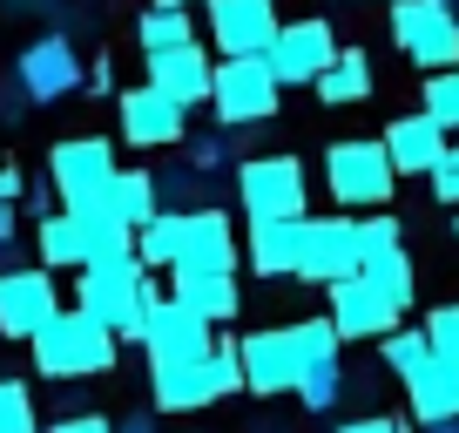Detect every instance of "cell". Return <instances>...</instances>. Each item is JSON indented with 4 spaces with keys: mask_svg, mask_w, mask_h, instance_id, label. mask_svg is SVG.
Masks as SVG:
<instances>
[{
    "mask_svg": "<svg viewBox=\"0 0 459 433\" xmlns=\"http://www.w3.org/2000/svg\"><path fill=\"white\" fill-rule=\"evenodd\" d=\"M426 183H432V197H439V203H459V143H446V156L426 170Z\"/></svg>",
    "mask_w": 459,
    "mask_h": 433,
    "instance_id": "cell-37",
    "label": "cell"
},
{
    "mask_svg": "<svg viewBox=\"0 0 459 433\" xmlns=\"http://www.w3.org/2000/svg\"><path fill=\"white\" fill-rule=\"evenodd\" d=\"M176 7H196V0H176Z\"/></svg>",
    "mask_w": 459,
    "mask_h": 433,
    "instance_id": "cell-44",
    "label": "cell"
},
{
    "mask_svg": "<svg viewBox=\"0 0 459 433\" xmlns=\"http://www.w3.org/2000/svg\"><path fill=\"white\" fill-rule=\"evenodd\" d=\"M14 82H21V95H28V102H61V95H74V88L88 82L82 48H74L68 34H41V41H28V48L14 55Z\"/></svg>",
    "mask_w": 459,
    "mask_h": 433,
    "instance_id": "cell-10",
    "label": "cell"
},
{
    "mask_svg": "<svg viewBox=\"0 0 459 433\" xmlns=\"http://www.w3.org/2000/svg\"><path fill=\"white\" fill-rule=\"evenodd\" d=\"M359 278L378 291V298L392 305V312H412V298H419V271H412V258H405V244H392V251H372V258L359 264Z\"/></svg>",
    "mask_w": 459,
    "mask_h": 433,
    "instance_id": "cell-26",
    "label": "cell"
},
{
    "mask_svg": "<svg viewBox=\"0 0 459 433\" xmlns=\"http://www.w3.org/2000/svg\"><path fill=\"white\" fill-rule=\"evenodd\" d=\"M439 129H459V61L453 68H426V102H419Z\"/></svg>",
    "mask_w": 459,
    "mask_h": 433,
    "instance_id": "cell-32",
    "label": "cell"
},
{
    "mask_svg": "<svg viewBox=\"0 0 459 433\" xmlns=\"http://www.w3.org/2000/svg\"><path fill=\"white\" fill-rule=\"evenodd\" d=\"M203 7L216 55H264V41L277 34V0H203Z\"/></svg>",
    "mask_w": 459,
    "mask_h": 433,
    "instance_id": "cell-16",
    "label": "cell"
},
{
    "mask_svg": "<svg viewBox=\"0 0 459 433\" xmlns=\"http://www.w3.org/2000/svg\"><path fill=\"white\" fill-rule=\"evenodd\" d=\"M426 346L439 352V359H459V305H439V312L426 318Z\"/></svg>",
    "mask_w": 459,
    "mask_h": 433,
    "instance_id": "cell-36",
    "label": "cell"
},
{
    "mask_svg": "<svg viewBox=\"0 0 459 433\" xmlns=\"http://www.w3.org/2000/svg\"><path fill=\"white\" fill-rule=\"evenodd\" d=\"M378 143H385V156H392V170H399V176H426L432 163L446 156L453 129H439V122H432L426 109H419V116H399L385 136H378Z\"/></svg>",
    "mask_w": 459,
    "mask_h": 433,
    "instance_id": "cell-19",
    "label": "cell"
},
{
    "mask_svg": "<svg viewBox=\"0 0 459 433\" xmlns=\"http://www.w3.org/2000/svg\"><path fill=\"white\" fill-rule=\"evenodd\" d=\"M453 14H459V0H453Z\"/></svg>",
    "mask_w": 459,
    "mask_h": 433,
    "instance_id": "cell-45",
    "label": "cell"
},
{
    "mask_svg": "<svg viewBox=\"0 0 459 433\" xmlns=\"http://www.w3.org/2000/svg\"><path fill=\"white\" fill-rule=\"evenodd\" d=\"M101 203H108V210L122 216L129 231H143L149 216L162 210V197H156V176H149V170H115V183H108V197H101Z\"/></svg>",
    "mask_w": 459,
    "mask_h": 433,
    "instance_id": "cell-27",
    "label": "cell"
},
{
    "mask_svg": "<svg viewBox=\"0 0 459 433\" xmlns=\"http://www.w3.org/2000/svg\"><path fill=\"white\" fill-rule=\"evenodd\" d=\"M210 373H216V393H223V400H230V393H244V366H237V346H230V339L210 346Z\"/></svg>",
    "mask_w": 459,
    "mask_h": 433,
    "instance_id": "cell-38",
    "label": "cell"
},
{
    "mask_svg": "<svg viewBox=\"0 0 459 433\" xmlns=\"http://www.w3.org/2000/svg\"><path fill=\"white\" fill-rule=\"evenodd\" d=\"M365 264L359 244V216H304V244H298V271L304 285H331V278H351Z\"/></svg>",
    "mask_w": 459,
    "mask_h": 433,
    "instance_id": "cell-9",
    "label": "cell"
},
{
    "mask_svg": "<svg viewBox=\"0 0 459 433\" xmlns=\"http://www.w3.org/2000/svg\"><path fill=\"white\" fill-rule=\"evenodd\" d=\"M210 122L216 129H264L284 109V82L271 75L264 55H223L210 68Z\"/></svg>",
    "mask_w": 459,
    "mask_h": 433,
    "instance_id": "cell-3",
    "label": "cell"
},
{
    "mask_svg": "<svg viewBox=\"0 0 459 433\" xmlns=\"http://www.w3.org/2000/svg\"><path fill=\"white\" fill-rule=\"evenodd\" d=\"M156 278L143 271L135 251H115V258H88L74 271V305L88 318H101L115 339H143V318L156 312Z\"/></svg>",
    "mask_w": 459,
    "mask_h": 433,
    "instance_id": "cell-1",
    "label": "cell"
},
{
    "mask_svg": "<svg viewBox=\"0 0 459 433\" xmlns=\"http://www.w3.org/2000/svg\"><path fill=\"white\" fill-rule=\"evenodd\" d=\"M115 433H156V420H149V413H129V420H122Z\"/></svg>",
    "mask_w": 459,
    "mask_h": 433,
    "instance_id": "cell-42",
    "label": "cell"
},
{
    "mask_svg": "<svg viewBox=\"0 0 459 433\" xmlns=\"http://www.w3.org/2000/svg\"><path fill=\"white\" fill-rule=\"evenodd\" d=\"M21 197V170H0V203H14Z\"/></svg>",
    "mask_w": 459,
    "mask_h": 433,
    "instance_id": "cell-41",
    "label": "cell"
},
{
    "mask_svg": "<svg viewBox=\"0 0 459 433\" xmlns=\"http://www.w3.org/2000/svg\"><path fill=\"white\" fill-rule=\"evenodd\" d=\"M183 143H189V170H196V176H216V170H223V163H230V136H223V129L183 136Z\"/></svg>",
    "mask_w": 459,
    "mask_h": 433,
    "instance_id": "cell-34",
    "label": "cell"
},
{
    "mask_svg": "<svg viewBox=\"0 0 459 433\" xmlns=\"http://www.w3.org/2000/svg\"><path fill=\"white\" fill-rule=\"evenodd\" d=\"M48 433H115V420H101V413H68V420H55Z\"/></svg>",
    "mask_w": 459,
    "mask_h": 433,
    "instance_id": "cell-39",
    "label": "cell"
},
{
    "mask_svg": "<svg viewBox=\"0 0 459 433\" xmlns=\"http://www.w3.org/2000/svg\"><path fill=\"white\" fill-rule=\"evenodd\" d=\"M311 88H317L325 109H351V102H365V95H372V55H365V48H338V55L317 68Z\"/></svg>",
    "mask_w": 459,
    "mask_h": 433,
    "instance_id": "cell-24",
    "label": "cell"
},
{
    "mask_svg": "<svg viewBox=\"0 0 459 433\" xmlns=\"http://www.w3.org/2000/svg\"><path fill=\"white\" fill-rule=\"evenodd\" d=\"M149 386H156L162 413H203V406L223 400V393H216V373H210V352H203L196 366H162V373H149Z\"/></svg>",
    "mask_w": 459,
    "mask_h": 433,
    "instance_id": "cell-23",
    "label": "cell"
},
{
    "mask_svg": "<svg viewBox=\"0 0 459 433\" xmlns=\"http://www.w3.org/2000/svg\"><path fill=\"white\" fill-rule=\"evenodd\" d=\"M331 55H338L331 21H277V34L264 41V61H271V75L284 88H311Z\"/></svg>",
    "mask_w": 459,
    "mask_h": 433,
    "instance_id": "cell-11",
    "label": "cell"
},
{
    "mask_svg": "<svg viewBox=\"0 0 459 433\" xmlns=\"http://www.w3.org/2000/svg\"><path fill=\"white\" fill-rule=\"evenodd\" d=\"M344 386H351V379H344V359H325V366H304L290 393H298L304 413H331V406H344Z\"/></svg>",
    "mask_w": 459,
    "mask_h": 433,
    "instance_id": "cell-29",
    "label": "cell"
},
{
    "mask_svg": "<svg viewBox=\"0 0 459 433\" xmlns=\"http://www.w3.org/2000/svg\"><path fill=\"white\" fill-rule=\"evenodd\" d=\"M338 433H399V420H385V413H365V420H344Z\"/></svg>",
    "mask_w": 459,
    "mask_h": 433,
    "instance_id": "cell-40",
    "label": "cell"
},
{
    "mask_svg": "<svg viewBox=\"0 0 459 433\" xmlns=\"http://www.w3.org/2000/svg\"><path fill=\"white\" fill-rule=\"evenodd\" d=\"M169 298L189 305L196 318H210V325H230L237 305H244V291H237V264H176V271H169Z\"/></svg>",
    "mask_w": 459,
    "mask_h": 433,
    "instance_id": "cell-14",
    "label": "cell"
},
{
    "mask_svg": "<svg viewBox=\"0 0 459 433\" xmlns=\"http://www.w3.org/2000/svg\"><path fill=\"white\" fill-rule=\"evenodd\" d=\"M48 183L61 190V203H101L115 183V143L108 136H68L48 149Z\"/></svg>",
    "mask_w": 459,
    "mask_h": 433,
    "instance_id": "cell-7",
    "label": "cell"
},
{
    "mask_svg": "<svg viewBox=\"0 0 459 433\" xmlns=\"http://www.w3.org/2000/svg\"><path fill=\"white\" fill-rule=\"evenodd\" d=\"M0 433H41V420H34V393L21 386V379L0 373Z\"/></svg>",
    "mask_w": 459,
    "mask_h": 433,
    "instance_id": "cell-33",
    "label": "cell"
},
{
    "mask_svg": "<svg viewBox=\"0 0 459 433\" xmlns=\"http://www.w3.org/2000/svg\"><path fill=\"white\" fill-rule=\"evenodd\" d=\"M135 41H143V55L183 48V41H196V21H189V7H176V0H156V7L135 21Z\"/></svg>",
    "mask_w": 459,
    "mask_h": 433,
    "instance_id": "cell-28",
    "label": "cell"
},
{
    "mask_svg": "<svg viewBox=\"0 0 459 433\" xmlns=\"http://www.w3.org/2000/svg\"><path fill=\"white\" fill-rule=\"evenodd\" d=\"M453 224H459V216H453Z\"/></svg>",
    "mask_w": 459,
    "mask_h": 433,
    "instance_id": "cell-46",
    "label": "cell"
},
{
    "mask_svg": "<svg viewBox=\"0 0 459 433\" xmlns=\"http://www.w3.org/2000/svg\"><path fill=\"white\" fill-rule=\"evenodd\" d=\"M325 318L338 325L344 346H351V339H385L392 325H399V312H392V305L378 298L359 271H351V278H331V312H325Z\"/></svg>",
    "mask_w": 459,
    "mask_h": 433,
    "instance_id": "cell-17",
    "label": "cell"
},
{
    "mask_svg": "<svg viewBox=\"0 0 459 433\" xmlns=\"http://www.w3.org/2000/svg\"><path fill=\"white\" fill-rule=\"evenodd\" d=\"M0 244H14V203H0Z\"/></svg>",
    "mask_w": 459,
    "mask_h": 433,
    "instance_id": "cell-43",
    "label": "cell"
},
{
    "mask_svg": "<svg viewBox=\"0 0 459 433\" xmlns=\"http://www.w3.org/2000/svg\"><path fill=\"white\" fill-rule=\"evenodd\" d=\"M149 68V88H162V95H176L183 109H203L210 102V48L203 41H183V48H156V55H143Z\"/></svg>",
    "mask_w": 459,
    "mask_h": 433,
    "instance_id": "cell-18",
    "label": "cell"
},
{
    "mask_svg": "<svg viewBox=\"0 0 459 433\" xmlns=\"http://www.w3.org/2000/svg\"><path fill=\"white\" fill-rule=\"evenodd\" d=\"M392 41L419 68H453L459 61V14L453 0H392Z\"/></svg>",
    "mask_w": 459,
    "mask_h": 433,
    "instance_id": "cell-6",
    "label": "cell"
},
{
    "mask_svg": "<svg viewBox=\"0 0 459 433\" xmlns=\"http://www.w3.org/2000/svg\"><path fill=\"white\" fill-rule=\"evenodd\" d=\"M34 251H41L48 271H82V264H88V237H82V224H74V210H41V224H34Z\"/></svg>",
    "mask_w": 459,
    "mask_h": 433,
    "instance_id": "cell-25",
    "label": "cell"
},
{
    "mask_svg": "<svg viewBox=\"0 0 459 433\" xmlns=\"http://www.w3.org/2000/svg\"><path fill=\"white\" fill-rule=\"evenodd\" d=\"M359 244H365V258L372 251H392V244H405V216H359Z\"/></svg>",
    "mask_w": 459,
    "mask_h": 433,
    "instance_id": "cell-35",
    "label": "cell"
},
{
    "mask_svg": "<svg viewBox=\"0 0 459 433\" xmlns=\"http://www.w3.org/2000/svg\"><path fill=\"white\" fill-rule=\"evenodd\" d=\"M176 264H237V231L216 203H196L183 210V244H176ZM169 264V271H176Z\"/></svg>",
    "mask_w": 459,
    "mask_h": 433,
    "instance_id": "cell-20",
    "label": "cell"
},
{
    "mask_svg": "<svg viewBox=\"0 0 459 433\" xmlns=\"http://www.w3.org/2000/svg\"><path fill=\"white\" fill-rule=\"evenodd\" d=\"M290 346H298V373L304 366H325V359H344V339L331 318H298L290 325Z\"/></svg>",
    "mask_w": 459,
    "mask_h": 433,
    "instance_id": "cell-30",
    "label": "cell"
},
{
    "mask_svg": "<svg viewBox=\"0 0 459 433\" xmlns=\"http://www.w3.org/2000/svg\"><path fill=\"white\" fill-rule=\"evenodd\" d=\"M325 183H331V203H344V210H385L392 190H399V170H392L385 143L344 136L325 149Z\"/></svg>",
    "mask_w": 459,
    "mask_h": 433,
    "instance_id": "cell-4",
    "label": "cell"
},
{
    "mask_svg": "<svg viewBox=\"0 0 459 433\" xmlns=\"http://www.w3.org/2000/svg\"><path fill=\"white\" fill-rule=\"evenodd\" d=\"M237 203H244V216H304L311 210V176L298 156L264 149V156L237 163Z\"/></svg>",
    "mask_w": 459,
    "mask_h": 433,
    "instance_id": "cell-5",
    "label": "cell"
},
{
    "mask_svg": "<svg viewBox=\"0 0 459 433\" xmlns=\"http://www.w3.org/2000/svg\"><path fill=\"white\" fill-rule=\"evenodd\" d=\"M115 122H122V143L129 149H176L189 136V109L162 88H129V95L115 102Z\"/></svg>",
    "mask_w": 459,
    "mask_h": 433,
    "instance_id": "cell-12",
    "label": "cell"
},
{
    "mask_svg": "<svg viewBox=\"0 0 459 433\" xmlns=\"http://www.w3.org/2000/svg\"><path fill=\"white\" fill-rule=\"evenodd\" d=\"M237 366H244V393L277 400V393L298 386V346H290V325H264V332L237 339Z\"/></svg>",
    "mask_w": 459,
    "mask_h": 433,
    "instance_id": "cell-13",
    "label": "cell"
},
{
    "mask_svg": "<svg viewBox=\"0 0 459 433\" xmlns=\"http://www.w3.org/2000/svg\"><path fill=\"white\" fill-rule=\"evenodd\" d=\"M426 325H412V332H399V325H392V332L385 339H378V366H385V373L392 379H412L419 373V366H426Z\"/></svg>",
    "mask_w": 459,
    "mask_h": 433,
    "instance_id": "cell-31",
    "label": "cell"
},
{
    "mask_svg": "<svg viewBox=\"0 0 459 433\" xmlns=\"http://www.w3.org/2000/svg\"><path fill=\"white\" fill-rule=\"evenodd\" d=\"M55 271L34 264V271H0V332L7 339H34L55 312Z\"/></svg>",
    "mask_w": 459,
    "mask_h": 433,
    "instance_id": "cell-15",
    "label": "cell"
},
{
    "mask_svg": "<svg viewBox=\"0 0 459 433\" xmlns=\"http://www.w3.org/2000/svg\"><path fill=\"white\" fill-rule=\"evenodd\" d=\"M216 325L210 318H196L189 305H176V298H156V312L143 318V339L135 346L149 352V373H162V366H196L203 352L216 346Z\"/></svg>",
    "mask_w": 459,
    "mask_h": 433,
    "instance_id": "cell-8",
    "label": "cell"
},
{
    "mask_svg": "<svg viewBox=\"0 0 459 433\" xmlns=\"http://www.w3.org/2000/svg\"><path fill=\"white\" fill-rule=\"evenodd\" d=\"M28 352H34V373L41 379H101V373H115L122 339L101 318H88L82 305H55L48 325L28 339Z\"/></svg>",
    "mask_w": 459,
    "mask_h": 433,
    "instance_id": "cell-2",
    "label": "cell"
},
{
    "mask_svg": "<svg viewBox=\"0 0 459 433\" xmlns=\"http://www.w3.org/2000/svg\"><path fill=\"white\" fill-rule=\"evenodd\" d=\"M304 244V216H250V271L257 278H290Z\"/></svg>",
    "mask_w": 459,
    "mask_h": 433,
    "instance_id": "cell-22",
    "label": "cell"
},
{
    "mask_svg": "<svg viewBox=\"0 0 459 433\" xmlns=\"http://www.w3.org/2000/svg\"><path fill=\"white\" fill-rule=\"evenodd\" d=\"M405 400H412L419 427H432V420H459V359L426 352V366L405 379Z\"/></svg>",
    "mask_w": 459,
    "mask_h": 433,
    "instance_id": "cell-21",
    "label": "cell"
}]
</instances>
